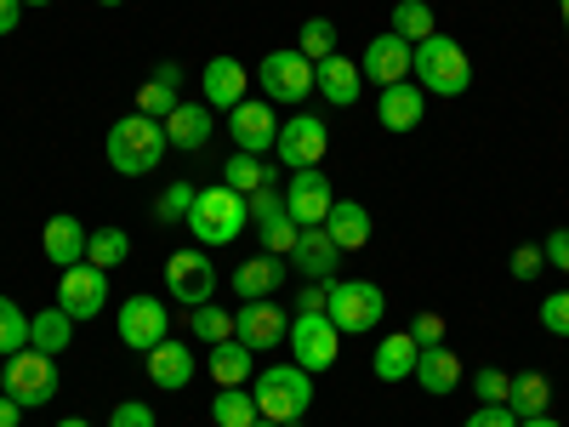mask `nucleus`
<instances>
[{
    "mask_svg": "<svg viewBox=\"0 0 569 427\" xmlns=\"http://www.w3.org/2000/svg\"><path fill=\"white\" fill-rule=\"evenodd\" d=\"M166 120H149V115H126V120H114L109 126V137H103V155H109V166L120 171V177H149V171H160V160H166Z\"/></svg>",
    "mask_w": 569,
    "mask_h": 427,
    "instance_id": "obj_1",
    "label": "nucleus"
},
{
    "mask_svg": "<svg viewBox=\"0 0 569 427\" xmlns=\"http://www.w3.org/2000/svg\"><path fill=\"white\" fill-rule=\"evenodd\" d=\"M410 75H416V86L427 91V98H461V91L472 86V58H467L461 40L427 34L410 52Z\"/></svg>",
    "mask_w": 569,
    "mask_h": 427,
    "instance_id": "obj_2",
    "label": "nucleus"
},
{
    "mask_svg": "<svg viewBox=\"0 0 569 427\" xmlns=\"http://www.w3.org/2000/svg\"><path fill=\"white\" fill-rule=\"evenodd\" d=\"M251 399H257V410H262L268 421L297 427V421L308 416V405H313V376H308L297 359L268 365V370L251 376Z\"/></svg>",
    "mask_w": 569,
    "mask_h": 427,
    "instance_id": "obj_3",
    "label": "nucleus"
},
{
    "mask_svg": "<svg viewBox=\"0 0 569 427\" xmlns=\"http://www.w3.org/2000/svg\"><path fill=\"white\" fill-rule=\"evenodd\" d=\"M182 222L194 228V246L217 251V246H233L251 228V206H246V195H233V188L217 182V188H200Z\"/></svg>",
    "mask_w": 569,
    "mask_h": 427,
    "instance_id": "obj_4",
    "label": "nucleus"
},
{
    "mask_svg": "<svg viewBox=\"0 0 569 427\" xmlns=\"http://www.w3.org/2000/svg\"><path fill=\"white\" fill-rule=\"evenodd\" d=\"M388 314V297L376 279H330V297H325V319L342 330V337H365L376 330V319Z\"/></svg>",
    "mask_w": 569,
    "mask_h": 427,
    "instance_id": "obj_5",
    "label": "nucleus"
},
{
    "mask_svg": "<svg viewBox=\"0 0 569 427\" xmlns=\"http://www.w3.org/2000/svg\"><path fill=\"white\" fill-rule=\"evenodd\" d=\"M166 291H171V302H182V308H206V302L217 297V262H211V251H206V246L171 251V257H166Z\"/></svg>",
    "mask_w": 569,
    "mask_h": 427,
    "instance_id": "obj_6",
    "label": "nucleus"
},
{
    "mask_svg": "<svg viewBox=\"0 0 569 427\" xmlns=\"http://www.w3.org/2000/svg\"><path fill=\"white\" fill-rule=\"evenodd\" d=\"M262 86V98L279 109V103H302L308 91H313V63L297 52V46H279V52H268L251 75Z\"/></svg>",
    "mask_w": 569,
    "mask_h": 427,
    "instance_id": "obj_7",
    "label": "nucleus"
},
{
    "mask_svg": "<svg viewBox=\"0 0 569 427\" xmlns=\"http://www.w3.org/2000/svg\"><path fill=\"white\" fill-rule=\"evenodd\" d=\"M284 348H291V359L308 370V376H319V370H330L342 359V330L330 325L325 314H297L291 319V337H284Z\"/></svg>",
    "mask_w": 569,
    "mask_h": 427,
    "instance_id": "obj_8",
    "label": "nucleus"
},
{
    "mask_svg": "<svg viewBox=\"0 0 569 427\" xmlns=\"http://www.w3.org/2000/svg\"><path fill=\"white\" fill-rule=\"evenodd\" d=\"M7 394L23 405V410H40L58 399V359L40 354V348H23L7 359Z\"/></svg>",
    "mask_w": 569,
    "mask_h": 427,
    "instance_id": "obj_9",
    "label": "nucleus"
},
{
    "mask_svg": "<svg viewBox=\"0 0 569 427\" xmlns=\"http://www.w3.org/2000/svg\"><path fill=\"white\" fill-rule=\"evenodd\" d=\"M114 330H120V342H126V348L149 354V348H160V342L171 337V314H166L160 297L137 291V297H126V302L114 308Z\"/></svg>",
    "mask_w": 569,
    "mask_h": 427,
    "instance_id": "obj_10",
    "label": "nucleus"
},
{
    "mask_svg": "<svg viewBox=\"0 0 569 427\" xmlns=\"http://www.w3.org/2000/svg\"><path fill=\"white\" fill-rule=\"evenodd\" d=\"M273 155H279V166H291V171H313L330 155V126L319 115H291V120L279 126Z\"/></svg>",
    "mask_w": 569,
    "mask_h": 427,
    "instance_id": "obj_11",
    "label": "nucleus"
},
{
    "mask_svg": "<svg viewBox=\"0 0 569 427\" xmlns=\"http://www.w3.org/2000/svg\"><path fill=\"white\" fill-rule=\"evenodd\" d=\"M58 308H63L74 325H80V319H98V314L109 308V274L91 268V262L63 268V279H58Z\"/></svg>",
    "mask_w": 569,
    "mask_h": 427,
    "instance_id": "obj_12",
    "label": "nucleus"
},
{
    "mask_svg": "<svg viewBox=\"0 0 569 427\" xmlns=\"http://www.w3.org/2000/svg\"><path fill=\"white\" fill-rule=\"evenodd\" d=\"M233 337H240L251 354H273V348H284V337H291V319H284V308L273 297H262V302L233 308Z\"/></svg>",
    "mask_w": 569,
    "mask_h": 427,
    "instance_id": "obj_13",
    "label": "nucleus"
},
{
    "mask_svg": "<svg viewBox=\"0 0 569 427\" xmlns=\"http://www.w3.org/2000/svg\"><path fill=\"white\" fill-rule=\"evenodd\" d=\"M330 206H337V195H330V177L319 166L291 171V182H284V217H291L297 228H325Z\"/></svg>",
    "mask_w": 569,
    "mask_h": 427,
    "instance_id": "obj_14",
    "label": "nucleus"
},
{
    "mask_svg": "<svg viewBox=\"0 0 569 427\" xmlns=\"http://www.w3.org/2000/svg\"><path fill=\"white\" fill-rule=\"evenodd\" d=\"M228 137L240 155H268L279 142V109L268 98H246L240 109H228Z\"/></svg>",
    "mask_w": 569,
    "mask_h": 427,
    "instance_id": "obj_15",
    "label": "nucleus"
},
{
    "mask_svg": "<svg viewBox=\"0 0 569 427\" xmlns=\"http://www.w3.org/2000/svg\"><path fill=\"white\" fill-rule=\"evenodd\" d=\"M410 52H416V46L399 40L393 29H388V34H370L365 58H359V75L376 80V91H382V86H399V80H410Z\"/></svg>",
    "mask_w": 569,
    "mask_h": 427,
    "instance_id": "obj_16",
    "label": "nucleus"
},
{
    "mask_svg": "<svg viewBox=\"0 0 569 427\" xmlns=\"http://www.w3.org/2000/svg\"><path fill=\"white\" fill-rule=\"evenodd\" d=\"M246 86H251V69H246L240 58H211V63L200 69V103L228 115V109L246 103Z\"/></svg>",
    "mask_w": 569,
    "mask_h": 427,
    "instance_id": "obj_17",
    "label": "nucleus"
},
{
    "mask_svg": "<svg viewBox=\"0 0 569 427\" xmlns=\"http://www.w3.org/2000/svg\"><path fill=\"white\" fill-rule=\"evenodd\" d=\"M421 115H427V91H421L416 80H399V86H382V91H376V120H382L393 137L416 131Z\"/></svg>",
    "mask_w": 569,
    "mask_h": 427,
    "instance_id": "obj_18",
    "label": "nucleus"
},
{
    "mask_svg": "<svg viewBox=\"0 0 569 427\" xmlns=\"http://www.w3.org/2000/svg\"><path fill=\"white\" fill-rule=\"evenodd\" d=\"M337 262H342V251H337V240H330L325 228H302V234H297L291 268H297L308 285H330V279H337Z\"/></svg>",
    "mask_w": 569,
    "mask_h": 427,
    "instance_id": "obj_19",
    "label": "nucleus"
},
{
    "mask_svg": "<svg viewBox=\"0 0 569 427\" xmlns=\"http://www.w3.org/2000/svg\"><path fill=\"white\" fill-rule=\"evenodd\" d=\"M313 91L330 103V109H353L359 103V91H365V75H359V63L353 58H325V63H313Z\"/></svg>",
    "mask_w": 569,
    "mask_h": 427,
    "instance_id": "obj_20",
    "label": "nucleus"
},
{
    "mask_svg": "<svg viewBox=\"0 0 569 427\" xmlns=\"http://www.w3.org/2000/svg\"><path fill=\"white\" fill-rule=\"evenodd\" d=\"M86 222L80 217H69V211H58V217H46V228H40V251H46V262H58V268H74V262H86Z\"/></svg>",
    "mask_w": 569,
    "mask_h": 427,
    "instance_id": "obj_21",
    "label": "nucleus"
},
{
    "mask_svg": "<svg viewBox=\"0 0 569 427\" xmlns=\"http://www.w3.org/2000/svg\"><path fill=\"white\" fill-rule=\"evenodd\" d=\"M211 131H217V109H206V103H177L166 115V142L182 155H200L211 142Z\"/></svg>",
    "mask_w": 569,
    "mask_h": 427,
    "instance_id": "obj_22",
    "label": "nucleus"
},
{
    "mask_svg": "<svg viewBox=\"0 0 569 427\" xmlns=\"http://www.w3.org/2000/svg\"><path fill=\"white\" fill-rule=\"evenodd\" d=\"M142 359H149V383L166 388V394H182L188 383H194V348H188V342H171L166 337L160 348H149Z\"/></svg>",
    "mask_w": 569,
    "mask_h": 427,
    "instance_id": "obj_23",
    "label": "nucleus"
},
{
    "mask_svg": "<svg viewBox=\"0 0 569 427\" xmlns=\"http://www.w3.org/2000/svg\"><path fill=\"white\" fill-rule=\"evenodd\" d=\"M284 257H268V251H257L251 262H240L233 268V297L240 302H262V297H273L279 291V279H284Z\"/></svg>",
    "mask_w": 569,
    "mask_h": 427,
    "instance_id": "obj_24",
    "label": "nucleus"
},
{
    "mask_svg": "<svg viewBox=\"0 0 569 427\" xmlns=\"http://www.w3.org/2000/svg\"><path fill=\"white\" fill-rule=\"evenodd\" d=\"M325 234H330V240H337V251L348 257V251H365V246H370L376 222H370V211H365L359 200H337V206H330V217H325Z\"/></svg>",
    "mask_w": 569,
    "mask_h": 427,
    "instance_id": "obj_25",
    "label": "nucleus"
},
{
    "mask_svg": "<svg viewBox=\"0 0 569 427\" xmlns=\"http://www.w3.org/2000/svg\"><path fill=\"white\" fill-rule=\"evenodd\" d=\"M416 383H421V394H433V399L456 394L461 388V354H450L445 342L439 348H421L416 354Z\"/></svg>",
    "mask_w": 569,
    "mask_h": 427,
    "instance_id": "obj_26",
    "label": "nucleus"
},
{
    "mask_svg": "<svg viewBox=\"0 0 569 427\" xmlns=\"http://www.w3.org/2000/svg\"><path fill=\"white\" fill-rule=\"evenodd\" d=\"M177 103H182V69L177 63H160L149 80L137 86V115H149V120H166Z\"/></svg>",
    "mask_w": 569,
    "mask_h": 427,
    "instance_id": "obj_27",
    "label": "nucleus"
},
{
    "mask_svg": "<svg viewBox=\"0 0 569 427\" xmlns=\"http://www.w3.org/2000/svg\"><path fill=\"white\" fill-rule=\"evenodd\" d=\"M416 337L410 330H393V337H382L376 342V359H370V370H376V383H410L416 376Z\"/></svg>",
    "mask_w": 569,
    "mask_h": 427,
    "instance_id": "obj_28",
    "label": "nucleus"
},
{
    "mask_svg": "<svg viewBox=\"0 0 569 427\" xmlns=\"http://www.w3.org/2000/svg\"><path fill=\"white\" fill-rule=\"evenodd\" d=\"M211 376H217V388H251V376H257V354L240 342V337H228L211 348Z\"/></svg>",
    "mask_w": 569,
    "mask_h": 427,
    "instance_id": "obj_29",
    "label": "nucleus"
},
{
    "mask_svg": "<svg viewBox=\"0 0 569 427\" xmlns=\"http://www.w3.org/2000/svg\"><path fill=\"white\" fill-rule=\"evenodd\" d=\"M507 410L525 421V416H547L552 410V383L541 370H518L512 383H507Z\"/></svg>",
    "mask_w": 569,
    "mask_h": 427,
    "instance_id": "obj_30",
    "label": "nucleus"
},
{
    "mask_svg": "<svg viewBox=\"0 0 569 427\" xmlns=\"http://www.w3.org/2000/svg\"><path fill=\"white\" fill-rule=\"evenodd\" d=\"M69 337H74V319H69L63 308H40V314H29V348H40V354H63Z\"/></svg>",
    "mask_w": 569,
    "mask_h": 427,
    "instance_id": "obj_31",
    "label": "nucleus"
},
{
    "mask_svg": "<svg viewBox=\"0 0 569 427\" xmlns=\"http://www.w3.org/2000/svg\"><path fill=\"white\" fill-rule=\"evenodd\" d=\"M126 257H131V234H126V228L109 222V228H91V234H86V262H91V268L109 274V268H120Z\"/></svg>",
    "mask_w": 569,
    "mask_h": 427,
    "instance_id": "obj_32",
    "label": "nucleus"
},
{
    "mask_svg": "<svg viewBox=\"0 0 569 427\" xmlns=\"http://www.w3.org/2000/svg\"><path fill=\"white\" fill-rule=\"evenodd\" d=\"M211 421H217V427H257L262 410H257L251 388H217V399H211Z\"/></svg>",
    "mask_w": 569,
    "mask_h": 427,
    "instance_id": "obj_33",
    "label": "nucleus"
},
{
    "mask_svg": "<svg viewBox=\"0 0 569 427\" xmlns=\"http://www.w3.org/2000/svg\"><path fill=\"white\" fill-rule=\"evenodd\" d=\"M262 182H273V166H262V155H240V149L228 155V166H222V188H233V195H257Z\"/></svg>",
    "mask_w": 569,
    "mask_h": 427,
    "instance_id": "obj_34",
    "label": "nucleus"
},
{
    "mask_svg": "<svg viewBox=\"0 0 569 427\" xmlns=\"http://www.w3.org/2000/svg\"><path fill=\"white\" fill-rule=\"evenodd\" d=\"M393 34L410 40V46H421L427 34H439L433 7H427V0H399V7H393Z\"/></svg>",
    "mask_w": 569,
    "mask_h": 427,
    "instance_id": "obj_35",
    "label": "nucleus"
},
{
    "mask_svg": "<svg viewBox=\"0 0 569 427\" xmlns=\"http://www.w3.org/2000/svg\"><path fill=\"white\" fill-rule=\"evenodd\" d=\"M297 52H302L308 63L337 58V23H330V18H308V23L297 29Z\"/></svg>",
    "mask_w": 569,
    "mask_h": 427,
    "instance_id": "obj_36",
    "label": "nucleus"
},
{
    "mask_svg": "<svg viewBox=\"0 0 569 427\" xmlns=\"http://www.w3.org/2000/svg\"><path fill=\"white\" fill-rule=\"evenodd\" d=\"M23 348H29V314L12 297H0V359H12Z\"/></svg>",
    "mask_w": 569,
    "mask_h": 427,
    "instance_id": "obj_37",
    "label": "nucleus"
},
{
    "mask_svg": "<svg viewBox=\"0 0 569 427\" xmlns=\"http://www.w3.org/2000/svg\"><path fill=\"white\" fill-rule=\"evenodd\" d=\"M188 325H194V337L206 342V348H217V342H228L233 337V308H188Z\"/></svg>",
    "mask_w": 569,
    "mask_h": 427,
    "instance_id": "obj_38",
    "label": "nucleus"
},
{
    "mask_svg": "<svg viewBox=\"0 0 569 427\" xmlns=\"http://www.w3.org/2000/svg\"><path fill=\"white\" fill-rule=\"evenodd\" d=\"M297 234H302V228H297L291 217H273V222H262V228H257V240H262V251H268V257H284V262H291Z\"/></svg>",
    "mask_w": 569,
    "mask_h": 427,
    "instance_id": "obj_39",
    "label": "nucleus"
},
{
    "mask_svg": "<svg viewBox=\"0 0 569 427\" xmlns=\"http://www.w3.org/2000/svg\"><path fill=\"white\" fill-rule=\"evenodd\" d=\"M194 195H200L194 182H166V188H160V200H154V217H160V222H182L188 206H194Z\"/></svg>",
    "mask_w": 569,
    "mask_h": 427,
    "instance_id": "obj_40",
    "label": "nucleus"
},
{
    "mask_svg": "<svg viewBox=\"0 0 569 427\" xmlns=\"http://www.w3.org/2000/svg\"><path fill=\"white\" fill-rule=\"evenodd\" d=\"M246 206H251V228H262V222H273V217H284V195L273 182H262L257 195H246Z\"/></svg>",
    "mask_w": 569,
    "mask_h": 427,
    "instance_id": "obj_41",
    "label": "nucleus"
},
{
    "mask_svg": "<svg viewBox=\"0 0 569 427\" xmlns=\"http://www.w3.org/2000/svg\"><path fill=\"white\" fill-rule=\"evenodd\" d=\"M109 427H160V421H154V405L149 399H120L109 410Z\"/></svg>",
    "mask_w": 569,
    "mask_h": 427,
    "instance_id": "obj_42",
    "label": "nucleus"
},
{
    "mask_svg": "<svg viewBox=\"0 0 569 427\" xmlns=\"http://www.w3.org/2000/svg\"><path fill=\"white\" fill-rule=\"evenodd\" d=\"M507 383H512V376H507V370H496V365H485L479 376H472V394H479L485 405H507Z\"/></svg>",
    "mask_w": 569,
    "mask_h": 427,
    "instance_id": "obj_43",
    "label": "nucleus"
},
{
    "mask_svg": "<svg viewBox=\"0 0 569 427\" xmlns=\"http://www.w3.org/2000/svg\"><path fill=\"white\" fill-rule=\"evenodd\" d=\"M541 330L547 337H569V291H552L541 302Z\"/></svg>",
    "mask_w": 569,
    "mask_h": 427,
    "instance_id": "obj_44",
    "label": "nucleus"
},
{
    "mask_svg": "<svg viewBox=\"0 0 569 427\" xmlns=\"http://www.w3.org/2000/svg\"><path fill=\"white\" fill-rule=\"evenodd\" d=\"M410 337H416V348H439L445 342V319L439 314H416L410 319Z\"/></svg>",
    "mask_w": 569,
    "mask_h": 427,
    "instance_id": "obj_45",
    "label": "nucleus"
},
{
    "mask_svg": "<svg viewBox=\"0 0 569 427\" xmlns=\"http://www.w3.org/2000/svg\"><path fill=\"white\" fill-rule=\"evenodd\" d=\"M541 257H547V268L569 274V228H552V234H547V240H541Z\"/></svg>",
    "mask_w": 569,
    "mask_h": 427,
    "instance_id": "obj_46",
    "label": "nucleus"
},
{
    "mask_svg": "<svg viewBox=\"0 0 569 427\" xmlns=\"http://www.w3.org/2000/svg\"><path fill=\"white\" fill-rule=\"evenodd\" d=\"M461 427H518V416H512L507 405H479V410H472Z\"/></svg>",
    "mask_w": 569,
    "mask_h": 427,
    "instance_id": "obj_47",
    "label": "nucleus"
},
{
    "mask_svg": "<svg viewBox=\"0 0 569 427\" xmlns=\"http://www.w3.org/2000/svg\"><path fill=\"white\" fill-rule=\"evenodd\" d=\"M541 268H547L541 246H518V251H512V279H536Z\"/></svg>",
    "mask_w": 569,
    "mask_h": 427,
    "instance_id": "obj_48",
    "label": "nucleus"
},
{
    "mask_svg": "<svg viewBox=\"0 0 569 427\" xmlns=\"http://www.w3.org/2000/svg\"><path fill=\"white\" fill-rule=\"evenodd\" d=\"M325 297H330V285H308L297 297V314H325Z\"/></svg>",
    "mask_w": 569,
    "mask_h": 427,
    "instance_id": "obj_49",
    "label": "nucleus"
},
{
    "mask_svg": "<svg viewBox=\"0 0 569 427\" xmlns=\"http://www.w3.org/2000/svg\"><path fill=\"white\" fill-rule=\"evenodd\" d=\"M23 23V0H0V34H18Z\"/></svg>",
    "mask_w": 569,
    "mask_h": 427,
    "instance_id": "obj_50",
    "label": "nucleus"
},
{
    "mask_svg": "<svg viewBox=\"0 0 569 427\" xmlns=\"http://www.w3.org/2000/svg\"><path fill=\"white\" fill-rule=\"evenodd\" d=\"M18 421H23V405L12 394H0V427H18Z\"/></svg>",
    "mask_w": 569,
    "mask_h": 427,
    "instance_id": "obj_51",
    "label": "nucleus"
},
{
    "mask_svg": "<svg viewBox=\"0 0 569 427\" xmlns=\"http://www.w3.org/2000/svg\"><path fill=\"white\" fill-rule=\"evenodd\" d=\"M518 427H563V421H558V416L547 410V416H525V421H518Z\"/></svg>",
    "mask_w": 569,
    "mask_h": 427,
    "instance_id": "obj_52",
    "label": "nucleus"
},
{
    "mask_svg": "<svg viewBox=\"0 0 569 427\" xmlns=\"http://www.w3.org/2000/svg\"><path fill=\"white\" fill-rule=\"evenodd\" d=\"M58 427H91V421H86V416H63Z\"/></svg>",
    "mask_w": 569,
    "mask_h": 427,
    "instance_id": "obj_53",
    "label": "nucleus"
},
{
    "mask_svg": "<svg viewBox=\"0 0 569 427\" xmlns=\"http://www.w3.org/2000/svg\"><path fill=\"white\" fill-rule=\"evenodd\" d=\"M558 12H563V34H569V0H558Z\"/></svg>",
    "mask_w": 569,
    "mask_h": 427,
    "instance_id": "obj_54",
    "label": "nucleus"
},
{
    "mask_svg": "<svg viewBox=\"0 0 569 427\" xmlns=\"http://www.w3.org/2000/svg\"><path fill=\"white\" fill-rule=\"evenodd\" d=\"M0 394H7V359H0Z\"/></svg>",
    "mask_w": 569,
    "mask_h": 427,
    "instance_id": "obj_55",
    "label": "nucleus"
},
{
    "mask_svg": "<svg viewBox=\"0 0 569 427\" xmlns=\"http://www.w3.org/2000/svg\"><path fill=\"white\" fill-rule=\"evenodd\" d=\"M23 7H52V0H23Z\"/></svg>",
    "mask_w": 569,
    "mask_h": 427,
    "instance_id": "obj_56",
    "label": "nucleus"
},
{
    "mask_svg": "<svg viewBox=\"0 0 569 427\" xmlns=\"http://www.w3.org/2000/svg\"><path fill=\"white\" fill-rule=\"evenodd\" d=\"M98 7H126V0H98Z\"/></svg>",
    "mask_w": 569,
    "mask_h": 427,
    "instance_id": "obj_57",
    "label": "nucleus"
},
{
    "mask_svg": "<svg viewBox=\"0 0 569 427\" xmlns=\"http://www.w3.org/2000/svg\"><path fill=\"white\" fill-rule=\"evenodd\" d=\"M257 427H279V421H268V416H262V421H257Z\"/></svg>",
    "mask_w": 569,
    "mask_h": 427,
    "instance_id": "obj_58",
    "label": "nucleus"
}]
</instances>
